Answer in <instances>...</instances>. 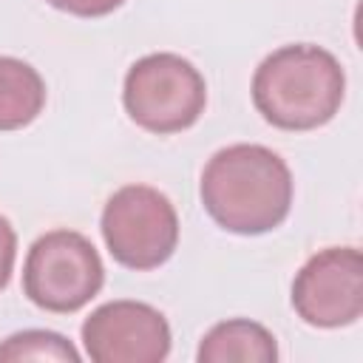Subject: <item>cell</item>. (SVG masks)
I'll return each mask as SVG.
<instances>
[{"mask_svg":"<svg viewBox=\"0 0 363 363\" xmlns=\"http://www.w3.org/2000/svg\"><path fill=\"white\" fill-rule=\"evenodd\" d=\"M82 346L94 363H162L170 354L167 318L142 301H108L82 320Z\"/></svg>","mask_w":363,"mask_h":363,"instance_id":"cell-7","label":"cell"},{"mask_svg":"<svg viewBox=\"0 0 363 363\" xmlns=\"http://www.w3.org/2000/svg\"><path fill=\"white\" fill-rule=\"evenodd\" d=\"M17 258V233L6 216H0V292L9 286Z\"/></svg>","mask_w":363,"mask_h":363,"instance_id":"cell-12","label":"cell"},{"mask_svg":"<svg viewBox=\"0 0 363 363\" xmlns=\"http://www.w3.org/2000/svg\"><path fill=\"white\" fill-rule=\"evenodd\" d=\"M292 309L315 329H340L363 315V255L357 247L315 252L292 281Z\"/></svg>","mask_w":363,"mask_h":363,"instance_id":"cell-6","label":"cell"},{"mask_svg":"<svg viewBox=\"0 0 363 363\" xmlns=\"http://www.w3.org/2000/svg\"><path fill=\"white\" fill-rule=\"evenodd\" d=\"M26 363V360H51V363H79L74 343L51 329H23L9 335L0 343V363Z\"/></svg>","mask_w":363,"mask_h":363,"instance_id":"cell-10","label":"cell"},{"mask_svg":"<svg viewBox=\"0 0 363 363\" xmlns=\"http://www.w3.org/2000/svg\"><path fill=\"white\" fill-rule=\"evenodd\" d=\"M252 105L281 130H315L335 119L346 96L340 60L323 45L292 43L267 54L252 74Z\"/></svg>","mask_w":363,"mask_h":363,"instance_id":"cell-2","label":"cell"},{"mask_svg":"<svg viewBox=\"0 0 363 363\" xmlns=\"http://www.w3.org/2000/svg\"><path fill=\"white\" fill-rule=\"evenodd\" d=\"M292 170L264 145L238 142L216 150L199 182L207 216L233 235H264L292 210Z\"/></svg>","mask_w":363,"mask_h":363,"instance_id":"cell-1","label":"cell"},{"mask_svg":"<svg viewBox=\"0 0 363 363\" xmlns=\"http://www.w3.org/2000/svg\"><path fill=\"white\" fill-rule=\"evenodd\" d=\"M122 105L128 116L147 133H182L204 113L207 82L201 71L182 54H145L125 74Z\"/></svg>","mask_w":363,"mask_h":363,"instance_id":"cell-3","label":"cell"},{"mask_svg":"<svg viewBox=\"0 0 363 363\" xmlns=\"http://www.w3.org/2000/svg\"><path fill=\"white\" fill-rule=\"evenodd\" d=\"M99 230L111 258L136 272L162 267L179 247L176 207L150 184L119 187L102 207Z\"/></svg>","mask_w":363,"mask_h":363,"instance_id":"cell-5","label":"cell"},{"mask_svg":"<svg viewBox=\"0 0 363 363\" xmlns=\"http://www.w3.org/2000/svg\"><path fill=\"white\" fill-rule=\"evenodd\" d=\"M105 284L96 247L77 230H48L26 252L23 295L45 312H79Z\"/></svg>","mask_w":363,"mask_h":363,"instance_id":"cell-4","label":"cell"},{"mask_svg":"<svg viewBox=\"0 0 363 363\" xmlns=\"http://www.w3.org/2000/svg\"><path fill=\"white\" fill-rule=\"evenodd\" d=\"M45 105V82L34 65L17 57H0V130L31 125Z\"/></svg>","mask_w":363,"mask_h":363,"instance_id":"cell-9","label":"cell"},{"mask_svg":"<svg viewBox=\"0 0 363 363\" xmlns=\"http://www.w3.org/2000/svg\"><path fill=\"white\" fill-rule=\"evenodd\" d=\"M48 6H54L57 11H65V14H74V17H105L111 11H116L125 0H45Z\"/></svg>","mask_w":363,"mask_h":363,"instance_id":"cell-11","label":"cell"},{"mask_svg":"<svg viewBox=\"0 0 363 363\" xmlns=\"http://www.w3.org/2000/svg\"><path fill=\"white\" fill-rule=\"evenodd\" d=\"M199 363H275L278 343L275 335L250 320V318H230L216 323L199 343L196 352Z\"/></svg>","mask_w":363,"mask_h":363,"instance_id":"cell-8","label":"cell"}]
</instances>
